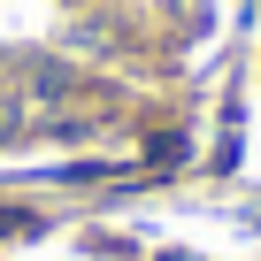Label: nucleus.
I'll use <instances>...</instances> for the list:
<instances>
[{
  "label": "nucleus",
  "mask_w": 261,
  "mask_h": 261,
  "mask_svg": "<svg viewBox=\"0 0 261 261\" xmlns=\"http://www.w3.org/2000/svg\"><path fill=\"white\" fill-rule=\"evenodd\" d=\"M8 130H16V108H8V100H0V139H8Z\"/></svg>",
  "instance_id": "1"
}]
</instances>
